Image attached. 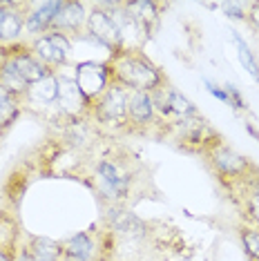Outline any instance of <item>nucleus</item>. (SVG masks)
<instances>
[{"label": "nucleus", "instance_id": "nucleus-1", "mask_svg": "<svg viewBox=\"0 0 259 261\" xmlns=\"http://www.w3.org/2000/svg\"><path fill=\"white\" fill-rule=\"evenodd\" d=\"M112 83H119L130 92L154 94L168 83L166 74L148 58L143 49H116L108 56Z\"/></svg>", "mask_w": 259, "mask_h": 261}, {"label": "nucleus", "instance_id": "nucleus-2", "mask_svg": "<svg viewBox=\"0 0 259 261\" xmlns=\"http://www.w3.org/2000/svg\"><path fill=\"white\" fill-rule=\"evenodd\" d=\"M134 170L130 156L121 154H105L92 168V186L98 199L108 205H123L134 190Z\"/></svg>", "mask_w": 259, "mask_h": 261}, {"label": "nucleus", "instance_id": "nucleus-3", "mask_svg": "<svg viewBox=\"0 0 259 261\" xmlns=\"http://www.w3.org/2000/svg\"><path fill=\"white\" fill-rule=\"evenodd\" d=\"M127 98L130 90L119 83H110V87L92 103V123L96 129L108 134L127 132Z\"/></svg>", "mask_w": 259, "mask_h": 261}, {"label": "nucleus", "instance_id": "nucleus-4", "mask_svg": "<svg viewBox=\"0 0 259 261\" xmlns=\"http://www.w3.org/2000/svg\"><path fill=\"white\" fill-rule=\"evenodd\" d=\"M205 161H208L210 170L215 172V176L221 181V186L226 190L237 188L239 183H244L250 174L257 172V165L250 163L244 154H239L237 150H232L230 145L223 143V139L219 143H215L210 150H205Z\"/></svg>", "mask_w": 259, "mask_h": 261}, {"label": "nucleus", "instance_id": "nucleus-5", "mask_svg": "<svg viewBox=\"0 0 259 261\" xmlns=\"http://www.w3.org/2000/svg\"><path fill=\"white\" fill-rule=\"evenodd\" d=\"M170 139L176 141V145L184 147L188 152H199V154H205V150H210L215 143H219L221 136L210 127V123L199 114L194 116H188V118H181L176 123H170V125L163 129Z\"/></svg>", "mask_w": 259, "mask_h": 261}, {"label": "nucleus", "instance_id": "nucleus-6", "mask_svg": "<svg viewBox=\"0 0 259 261\" xmlns=\"http://www.w3.org/2000/svg\"><path fill=\"white\" fill-rule=\"evenodd\" d=\"M58 74V123L63 121H81V118H90L92 114V103L85 98L81 87L76 85L74 74H67L63 69H56Z\"/></svg>", "mask_w": 259, "mask_h": 261}, {"label": "nucleus", "instance_id": "nucleus-7", "mask_svg": "<svg viewBox=\"0 0 259 261\" xmlns=\"http://www.w3.org/2000/svg\"><path fill=\"white\" fill-rule=\"evenodd\" d=\"M108 241H114L110 230L96 232V230H83L67 239H63V254L65 257L83 259V261H108Z\"/></svg>", "mask_w": 259, "mask_h": 261}, {"label": "nucleus", "instance_id": "nucleus-8", "mask_svg": "<svg viewBox=\"0 0 259 261\" xmlns=\"http://www.w3.org/2000/svg\"><path fill=\"white\" fill-rule=\"evenodd\" d=\"M25 43L29 45L32 54L36 56L40 63H45L49 69H54V72L67 67V61L74 49V40L67 38L65 34H58V32H47L34 40H25Z\"/></svg>", "mask_w": 259, "mask_h": 261}, {"label": "nucleus", "instance_id": "nucleus-9", "mask_svg": "<svg viewBox=\"0 0 259 261\" xmlns=\"http://www.w3.org/2000/svg\"><path fill=\"white\" fill-rule=\"evenodd\" d=\"M56 103H58V74L56 72H51L49 76H45L38 83H32L27 87V94L20 100L22 112H29L34 116L51 114L54 116V123H58Z\"/></svg>", "mask_w": 259, "mask_h": 261}, {"label": "nucleus", "instance_id": "nucleus-10", "mask_svg": "<svg viewBox=\"0 0 259 261\" xmlns=\"http://www.w3.org/2000/svg\"><path fill=\"white\" fill-rule=\"evenodd\" d=\"M83 36L92 38L94 43H98L101 47L110 51L121 49V36L116 22L112 18V11L108 9L105 3H94L90 5V14H87V25H85V34Z\"/></svg>", "mask_w": 259, "mask_h": 261}, {"label": "nucleus", "instance_id": "nucleus-11", "mask_svg": "<svg viewBox=\"0 0 259 261\" xmlns=\"http://www.w3.org/2000/svg\"><path fill=\"white\" fill-rule=\"evenodd\" d=\"M154 98V105H157V114H159V121H161V129H166L170 123H176L181 118H188V116H194L197 114V105L192 103L188 96H184L176 87L172 85H163L152 94Z\"/></svg>", "mask_w": 259, "mask_h": 261}, {"label": "nucleus", "instance_id": "nucleus-12", "mask_svg": "<svg viewBox=\"0 0 259 261\" xmlns=\"http://www.w3.org/2000/svg\"><path fill=\"white\" fill-rule=\"evenodd\" d=\"M152 127L161 129V121L157 114V105L148 92H130L127 98V132L148 134Z\"/></svg>", "mask_w": 259, "mask_h": 261}, {"label": "nucleus", "instance_id": "nucleus-13", "mask_svg": "<svg viewBox=\"0 0 259 261\" xmlns=\"http://www.w3.org/2000/svg\"><path fill=\"white\" fill-rule=\"evenodd\" d=\"M72 74H74L76 85L81 87V92L85 94V98L90 100V103H94V100L101 96L112 83L108 63H94V61L76 63Z\"/></svg>", "mask_w": 259, "mask_h": 261}, {"label": "nucleus", "instance_id": "nucleus-14", "mask_svg": "<svg viewBox=\"0 0 259 261\" xmlns=\"http://www.w3.org/2000/svg\"><path fill=\"white\" fill-rule=\"evenodd\" d=\"M63 0H43V3H25V40H34L51 32L54 18Z\"/></svg>", "mask_w": 259, "mask_h": 261}, {"label": "nucleus", "instance_id": "nucleus-15", "mask_svg": "<svg viewBox=\"0 0 259 261\" xmlns=\"http://www.w3.org/2000/svg\"><path fill=\"white\" fill-rule=\"evenodd\" d=\"M7 61H9L11 67L18 72V76L27 83V85L43 81L45 76H49L51 72H54V69H49L45 63H40L38 58L32 54V49H29V45L25 43V40L9 47Z\"/></svg>", "mask_w": 259, "mask_h": 261}, {"label": "nucleus", "instance_id": "nucleus-16", "mask_svg": "<svg viewBox=\"0 0 259 261\" xmlns=\"http://www.w3.org/2000/svg\"><path fill=\"white\" fill-rule=\"evenodd\" d=\"M25 40V3L0 0V47Z\"/></svg>", "mask_w": 259, "mask_h": 261}, {"label": "nucleus", "instance_id": "nucleus-17", "mask_svg": "<svg viewBox=\"0 0 259 261\" xmlns=\"http://www.w3.org/2000/svg\"><path fill=\"white\" fill-rule=\"evenodd\" d=\"M87 14H90V5L87 3H76V0H69V3L61 5L58 9L54 25H51V32L65 34L67 38H81L85 34V25H87Z\"/></svg>", "mask_w": 259, "mask_h": 261}, {"label": "nucleus", "instance_id": "nucleus-18", "mask_svg": "<svg viewBox=\"0 0 259 261\" xmlns=\"http://www.w3.org/2000/svg\"><path fill=\"white\" fill-rule=\"evenodd\" d=\"M105 225H108L112 234L116 232L123 237H132V239L148 234V223L134 215L130 207H123V205H108V210H105Z\"/></svg>", "mask_w": 259, "mask_h": 261}, {"label": "nucleus", "instance_id": "nucleus-19", "mask_svg": "<svg viewBox=\"0 0 259 261\" xmlns=\"http://www.w3.org/2000/svg\"><path fill=\"white\" fill-rule=\"evenodd\" d=\"M230 192L237 194V203L241 207L244 223L259 228V170L255 174H250L244 183H239L237 188H232Z\"/></svg>", "mask_w": 259, "mask_h": 261}, {"label": "nucleus", "instance_id": "nucleus-20", "mask_svg": "<svg viewBox=\"0 0 259 261\" xmlns=\"http://www.w3.org/2000/svg\"><path fill=\"white\" fill-rule=\"evenodd\" d=\"M125 9L141 25V29L145 32V36L150 38L152 34L157 32L159 22H161V11L166 9V5L152 3V0H130V3H125Z\"/></svg>", "mask_w": 259, "mask_h": 261}, {"label": "nucleus", "instance_id": "nucleus-21", "mask_svg": "<svg viewBox=\"0 0 259 261\" xmlns=\"http://www.w3.org/2000/svg\"><path fill=\"white\" fill-rule=\"evenodd\" d=\"M25 246L29 248L34 261H63V243L49 237H27Z\"/></svg>", "mask_w": 259, "mask_h": 261}, {"label": "nucleus", "instance_id": "nucleus-22", "mask_svg": "<svg viewBox=\"0 0 259 261\" xmlns=\"http://www.w3.org/2000/svg\"><path fill=\"white\" fill-rule=\"evenodd\" d=\"M22 114V105L18 98H14L5 87H0V132H7Z\"/></svg>", "mask_w": 259, "mask_h": 261}, {"label": "nucleus", "instance_id": "nucleus-23", "mask_svg": "<svg viewBox=\"0 0 259 261\" xmlns=\"http://www.w3.org/2000/svg\"><path fill=\"white\" fill-rule=\"evenodd\" d=\"M0 87H5V92H9L14 98L22 100V96L27 94V83L20 79L18 72L9 65V61H5V65L0 67Z\"/></svg>", "mask_w": 259, "mask_h": 261}, {"label": "nucleus", "instance_id": "nucleus-24", "mask_svg": "<svg viewBox=\"0 0 259 261\" xmlns=\"http://www.w3.org/2000/svg\"><path fill=\"white\" fill-rule=\"evenodd\" d=\"M232 40H235V45H237V56H239L241 65H244V69L255 81H259V63H257V58H255V51L250 49L248 43H246V40L241 38L237 32H232Z\"/></svg>", "mask_w": 259, "mask_h": 261}, {"label": "nucleus", "instance_id": "nucleus-25", "mask_svg": "<svg viewBox=\"0 0 259 261\" xmlns=\"http://www.w3.org/2000/svg\"><path fill=\"white\" fill-rule=\"evenodd\" d=\"M239 241L244 246V252L250 261H259V228H252L248 223L239 225Z\"/></svg>", "mask_w": 259, "mask_h": 261}, {"label": "nucleus", "instance_id": "nucleus-26", "mask_svg": "<svg viewBox=\"0 0 259 261\" xmlns=\"http://www.w3.org/2000/svg\"><path fill=\"white\" fill-rule=\"evenodd\" d=\"M16 252H18V237L0 239V261H16Z\"/></svg>", "mask_w": 259, "mask_h": 261}, {"label": "nucleus", "instance_id": "nucleus-27", "mask_svg": "<svg viewBox=\"0 0 259 261\" xmlns=\"http://www.w3.org/2000/svg\"><path fill=\"white\" fill-rule=\"evenodd\" d=\"M221 9L232 20H246V16H248V5L246 3H223Z\"/></svg>", "mask_w": 259, "mask_h": 261}, {"label": "nucleus", "instance_id": "nucleus-28", "mask_svg": "<svg viewBox=\"0 0 259 261\" xmlns=\"http://www.w3.org/2000/svg\"><path fill=\"white\" fill-rule=\"evenodd\" d=\"M203 83H205V90H208L210 94H213L215 98H219L221 103H226V105L230 103V98H228V92H226V85H217V83L208 81V79H205Z\"/></svg>", "mask_w": 259, "mask_h": 261}, {"label": "nucleus", "instance_id": "nucleus-29", "mask_svg": "<svg viewBox=\"0 0 259 261\" xmlns=\"http://www.w3.org/2000/svg\"><path fill=\"white\" fill-rule=\"evenodd\" d=\"M246 20L250 22L252 29H257V32H259V3L248 5V16H246Z\"/></svg>", "mask_w": 259, "mask_h": 261}, {"label": "nucleus", "instance_id": "nucleus-30", "mask_svg": "<svg viewBox=\"0 0 259 261\" xmlns=\"http://www.w3.org/2000/svg\"><path fill=\"white\" fill-rule=\"evenodd\" d=\"M7 51H9V47H0V67L7 61Z\"/></svg>", "mask_w": 259, "mask_h": 261}, {"label": "nucleus", "instance_id": "nucleus-31", "mask_svg": "<svg viewBox=\"0 0 259 261\" xmlns=\"http://www.w3.org/2000/svg\"><path fill=\"white\" fill-rule=\"evenodd\" d=\"M246 129H248V132H250L252 136H257V141H259V132H257V129L252 127V125H250V123H246Z\"/></svg>", "mask_w": 259, "mask_h": 261}, {"label": "nucleus", "instance_id": "nucleus-32", "mask_svg": "<svg viewBox=\"0 0 259 261\" xmlns=\"http://www.w3.org/2000/svg\"><path fill=\"white\" fill-rule=\"evenodd\" d=\"M63 261H83V259H74V257H65V254H63Z\"/></svg>", "mask_w": 259, "mask_h": 261}, {"label": "nucleus", "instance_id": "nucleus-33", "mask_svg": "<svg viewBox=\"0 0 259 261\" xmlns=\"http://www.w3.org/2000/svg\"><path fill=\"white\" fill-rule=\"evenodd\" d=\"M3 136H5V132H0V141H3Z\"/></svg>", "mask_w": 259, "mask_h": 261}]
</instances>
